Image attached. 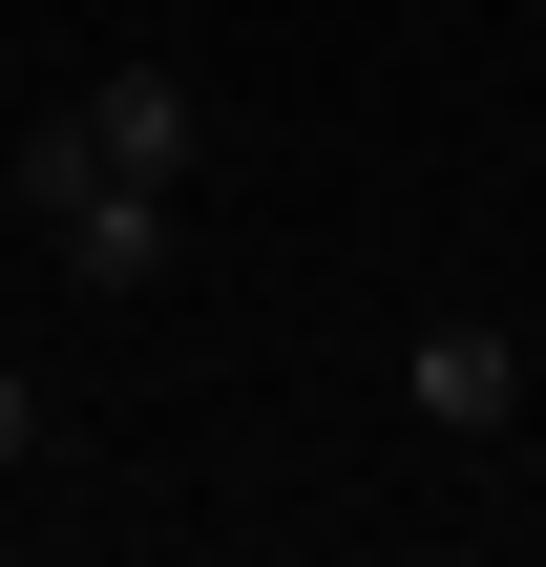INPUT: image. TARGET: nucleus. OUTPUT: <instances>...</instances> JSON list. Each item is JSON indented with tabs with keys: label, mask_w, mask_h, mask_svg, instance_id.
Listing matches in <instances>:
<instances>
[{
	"label": "nucleus",
	"mask_w": 546,
	"mask_h": 567,
	"mask_svg": "<svg viewBox=\"0 0 546 567\" xmlns=\"http://www.w3.org/2000/svg\"><path fill=\"white\" fill-rule=\"evenodd\" d=\"M400 421H421V442H505V421H526V337H505V316L400 337Z\"/></svg>",
	"instance_id": "obj_1"
},
{
	"label": "nucleus",
	"mask_w": 546,
	"mask_h": 567,
	"mask_svg": "<svg viewBox=\"0 0 546 567\" xmlns=\"http://www.w3.org/2000/svg\"><path fill=\"white\" fill-rule=\"evenodd\" d=\"M63 105H84V147H105V168H147V189H189V147H210V105H189V63H84Z\"/></svg>",
	"instance_id": "obj_2"
},
{
	"label": "nucleus",
	"mask_w": 546,
	"mask_h": 567,
	"mask_svg": "<svg viewBox=\"0 0 546 567\" xmlns=\"http://www.w3.org/2000/svg\"><path fill=\"white\" fill-rule=\"evenodd\" d=\"M42 252H63V295H168V189H147V168H105Z\"/></svg>",
	"instance_id": "obj_3"
},
{
	"label": "nucleus",
	"mask_w": 546,
	"mask_h": 567,
	"mask_svg": "<svg viewBox=\"0 0 546 567\" xmlns=\"http://www.w3.org/2000/svg\"><path fill=\"white\" fill-rule=\"evenodd\" d=\"M84 189H105V147H84V105H42V126L0 147V210H21V231H63Z\"/></svg>",
	"instance_id": "obj_4"
},
{
	"label": "nucleus",
	"mask_w": 546,
	"mask_h": 567,
	"mask_svg": "<svg viewBox=\"0 0 546 567\" xmlns=\"http://www.w3.org/2000/svg\"><path fill=\"white\" fill-rule=\"evenodd\" d=\"M42 442H63V421H42V379H21V358H0V484H21V463H42Z\"/></svg>",
	"instance_id": "obj_5"
}]
</instances>
